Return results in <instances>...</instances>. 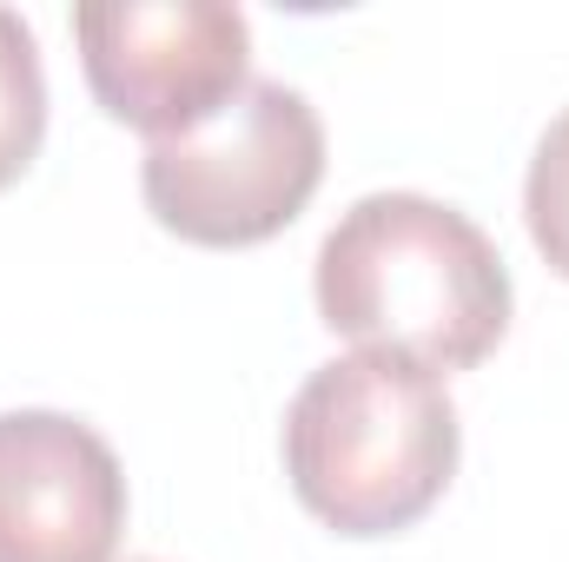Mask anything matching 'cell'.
<instances>
[{
    "mask_svg": "<svg viewBox=\"0 0 569 562\" xmlns=\"http://www.w3.org/2000/svg\"><path fill=\"white\" fill-rule=\"evenodd\" d=\"M318 318L358 351L470 371L510 331V272L490 232L425 192L358 199L318 245Z\"/></svg>",
    "mask_w": 569,
    "mask_h": 562,
    "instance_id": "1",
    "label": "cell"
},
{
    "mask_svg": "<svg viewBox=\"0 0 569 562\" xmlns=\"http://www.w3.org/2000/svg\"><path fill=\"white\" fill-rule=\"evenodd\" d=\"M127 470L93 423L0 411V562H113Z\"/></svg>",
    "mask_w": 569,
    "mask_h": 562,
    "instance_id": "5",
    "label": "cell"
},
{
    "mask_svg": "<svg viewBox=\"0 0 569 562\" xmlns=\"http://www.w3.org/2000/svg\"><path fill=\"white\" fill-rule=\"evenodd\" d=\"M93 100L152 140L199 133L252 73V27L226 0H100L73 13Z\"/></svg>",
    "mask_w": 569,
    "mask_h": 562,
    "instance_id": "4",
    "label": "cell"
},
{
    "mask_svg": "<svg viewBox=\"0 0 569 562\" xmlns=\"http://www.w3.org/2000/svg\"><path fill=\"white\" fill-rule=\"evenodd\" d=\"M325 179V120L284 80H246L199 133L152 140L140 192L186 245H266L311 205Z\"/></svg>",
    "mask_w": 569,
    "mask_h": 562,
    "instance_id": "3",
    "label": "cell"
},
{
    "mask_svg": "<svg viewBox=\"0 0 569 562\" xmlns=\"http://www.w3.org/2000/svg\"><path fill=\"white\" fill-rule=\"evenodd\" d=\"M457 450L463 430L443 378L391 351L318 364L284 411V476L338 536H398L430 516Z\"/></svg>",
    "mask_w": 569,
    "mask_h": 562,
    "instance_id": "2",
    "label": "cell"
},
{
    "mask_svg": "<svg viewBox=\"0 0 569 562\" xmlns=\"http://www.w3.org/2000/svg\"><path fill=\"white\" fill-rule=\"evenodd\" d=\"M523 219H530V239L550 259V272L569 279V107L537 140L530 179H523Z\"/></svg>",
    "mask_w": 569,
    "mask_h": 562,
    "instance_id": "7",
    "label": "cell"
},
{
    "mask_svg": "<svg viewBox=\"0 0 569 562\" xmlns=\"http://www.w3.org/2000/svg\"><path fill=\"white\" fill-rule=\"evenodd\" d=\"M47 140V73H40V40L33 27L0 7V192L33 165Z\"/></svg>",
    "mask_w": 569,
    "mask_h": 562,
    "instance_id": "6",
    "label": "cell"
}]
</instances>
